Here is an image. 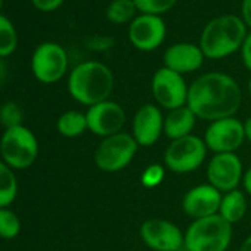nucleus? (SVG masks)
Segmentation results:
<instances>
[{
  "label": "nucleus",
  "mask_w": 251,
  "mask_h": 251,
  "mask_svg": "<svg viewBox=\"0 0 251 251\" xmlns=\"http://www.w3.org/2000/svg\"><path fill=\"white\" fill-rule=\"evenodd\" d=\"M2 8H3V0H0V11H2Z\"/></svg>",
  "instance_id": "nucleus-35"
},
{
  "label": "nucleus",
  "mask_w": 251,
  "mask_h": 251,
  "mask_svg": "<svg viewBox=\"0 0 251 251\" xmlns=\"http://www.w3.org/2000/svg\"><path fill=\"white\" fill-rule=\"evenodd\" d=\"M68 70L67 50L53 42H45L36 48L31 56V71L43 84L58 83Z\"/></svg>",
  "instance_id": "nucleus-8"
},
{
  "label": "nucleus",
  "mask_w": 251,
  "mask_h": 251,
  "mask_svg": "<svg viewBox=\"0 0 251 251\" xmlns=\"http://www.w3.org/2000/svg\"><path fill=\"white\" fill-rule=\"evenodd\" d=\"M207 152L204 139L197 135H189L170 142L164 152V166L177 175L192 173L202 166Z\"/></svg>",
  "instance_id": "nucleus-7"
},
{
  "label": "nucleus",
  "mask_w": 251,
  "mask_h": 251,
  "mask_svg": "<svg viewBox=\"0 0 251 251\" xmlns=\"http://www.w3.org/2000/svg\"><path fill=\"white\" fill-rule=\"evenodd\" d=\"M86 118L89 132L105 139L123 130L127 115H126L124 108L118 102L108 99L89 106L86 111Z\"/></svg>",
  "instance_id": "nucleus-13"
},
{
  "label": "nucleus",
  "mask_w": 251,
  "mask_h": 251,
  "mask_svg": "<svg viewBox=\"0 0 251 251\" xmlns=\"http://www.w3.org/2000/svg\"><path fill=\"white\" fill-rule=\"evenodd\" d=\"M248 210V202L247 197L242 191L235 189L230 192L223 194L220 208H219V216L223 217L227 223L235 225L244 219Z\"/></svg>",
  "instance_id": "nucleus-19"
},
{
  "label": "nucleus",
  "mask_w": 251,
  "mask_h": 251,
  "mask_svg": "<svg viewBox=\"0 0 251 251\" xmlns=\"http://www.w3.org/2000/svg\"><path fill=\"white\" fill-rule=\"evenodd\" d=\"M138 150L139 145L133 139L132 133L120 132L102 139L95 151L93 160L99 170L105 173H117L133 161Z\"/></svg>",
  "instance_id": "nucleus-6"
},
{
  "label": "nucleus",
  "mask_w": 251,
  "mask_h": 251,
  "mask_svg": "<svg viewBox=\"0 0 251 251\" xmlns=\"http://www.w3.org/2000/svg\"><path fill=\"white\" fill-rule=\"evenodd\" d=\"M138 8L133 0H112L106 8V20L112 24H130L136 18Z\"/></svg>",
  "instance_id": "nucleus-22"
},
{
  "label": "nucleus",
  "mask_w": 251,
  "mask_h": 251,
  "mask_svg": "<svg viewBox=\"0 0 251 251\" xmlns=\"http://www.w3.org/2000/svg\"><path fill=\"white\" fill-rule=\"evenodd\" d=\"M151 92L160 108L172 111L186 106L189 86L186 84L182 74L161 67L152 75Z\"/></svg>",
  "instance_id": "nucleus-9"
},
{
  "label": "nucleus",
  "mask_w": 251,
  "mask_h": 251,
  "mask_svg": "<svg viewBox=\"0 0 251 251\" xmlns=\"http://www.w3.org/2000/svg\"><path fill=\"white\" fill-rule=\"evenodd\" d=\"M23 109L17 102H6L0 108V124L5 130L23 124Z\"/></svg>",
  "instance_id": "nucleus-26"
},
{
  "label": "nucleus",
  "mask_w": 251,
  "mask_h": 251,
  "mask_svg": "<svg viewBox=\"0 0 251 251\" xmlns=\"http://www.w3.org/2000/svg\"><path fill=\"white\" fill-rule=\"evenodd\" d=\"M204 59L205 56L200 45L186 43V42L169 46L163 55L164 67L182 75L198 71L202 67Z\"/></svg>",
  "instance_id": "nucleus-17"
},
{
  "label": "nucleus",
  "mask_w": 251,
  "mask_h": 251,
  "mask_svg": "<svg viewBox=\"0 0 251 251\" xmlns=\"http://www.w3.org/2000/svg\"><path fill=\"white\" fill-rule=\"evenodd\" d=\"M248 92H250V96H251V78L248 80Z\"/></svg>",
  "instance_id": "nucleus-34"
},
{
  "label": "nucleus",
  "mask_w": 251,
  "mask_h": 251,
  "mask_svg": "<svg viewBox=\"0 0 251 251\" xmlns=\"http://www.w3.org/2000/svg\"><path fill=\"white\" fill-rule=\"evenodd\" d=\"M238 251H251V235L244 239V242L241 244Z\"/></svg>",
  "instance_id": "nucleus-33"
},
{
  "label": "nucleus",
  "mask_w": 251,
  "mask_h": 251,
  "mask_svg": "<svg viewBox=\"0 0 251 251\" xmlns=\"http://www.w3.org/2000/svg\"><path fill=\"white\" fill-rule=\"evenodd\" d=\"M56 129L59 135L64 138H78L84 132H87V118L86 112L80 111H67L64 112L58 121H56Z\"/></svg>",
  "instance_id": "nucleus-20"
},
{
  "label": "nucleus",
  "mask_w": 251,
  "mask_h": 251,
  "mask_svg": "<svg viewBox=\"0 0 251 251\" xmlns=\"http://www.w3.org/2000/svg\"><path fill=\"white\" fill-rule=\"evenodd\" d=\"M133 2L138 8V12L161 17L175 8L177 0H133Z\"/></svg>",
  "instance_id": "nucleus-25"
},
{
  "label": "nucleus",
  "mask_w": 251,
  "mask_h": 251,
  "mask_svg": "<svg viewBox=\"0 0 251 251\" xmlns=\"http://www.w3.org/2000/svg\"><path fill=\"white\" fill-rule=\"evenodd\" d=\"M18 46V34L11 20L0 14V58L12 55Z\"/></svg>",
  "instance_id": "nucleus-23"
},
{
  "label": "nucleus",
  "mask_w": 251,
  "mask_h": 251,
  "mask_svg": "<svg viewBox=\"0 0 251 251\" xmlns=\"http://www.w3.org/2000/svg\"><path fill=\"white\" fill-rule=\"evenodd\" d=\"M0 77H2V74H0Z\"/></svg>",
  "instance_id": "nucleus-36"
},
{
  "label": "nucleus",
  "mask_w": 251,
  "mask_h": 251,
  "mask_svg": "<svg viewBox=\"0 0 251 251\" xmlns=\"http://www.w3.org/2000/svg\"><path fill=\"white\" fill-rule=\"evenodd\" d=\"M242 102V92L233 77L220 71L205 73L189 84L188 106L198 120L216 121L235 117Z\"/></svg>",
  "instance_id": "nucleus-1"
},
{
  "label": "nucleus",
  "mask_w": 251,
  "mask_h": 251,
  "mask_svg": "<svg viewBox=\"0 0 251 251\" xmlns=\"http://www.w3.org/2000/svg\"><path fill=\"white\" fill-rule=\"evenodd\" d=\"M241 18L247 28L251 30V0H242L241 3Z\"/></svg>",
  "instance_id": "nucleus-30"
},
{
  "label": "nucleus",
  "mask_w": 251,
  "mask_h": 251,
  "mask_svg": "<svg viewBox=\"0 0 251 251\" xmlns=\"http://www.w3.org/2000/svg\"><path fill=\"white\" fill-rule=\"evenodd\" d=\"M223 194L210 183H201L188 189L182 198V210L192 220L219 214Z\"/></svg>",
  "instance_id": "nucleus-16"
},
{
  "label": "nucleus",
  "mask_w": 251,
  "mask_h": 251,
  "mask_svg": "<svg viewBox=\"0 0 251 251\" xmlns=\"http://www.w3.org/2000/svg\"><path fill=\"white\" fill-rule=\"evenodd\" d=\"M197 120V115L188 105L172 109L167 112V115H164V135L170 141L189 136L195 129Z\"/></svg>",
  "instance_id": "nucleus-18"
},
{
  "label": "nucleus",
  "mask_w": 251,
  "mask_h": 251,
  "mask_svg": "<svg viewBox=\"0 0 251 251\" xmlns=\"http://www.w3.org/2000/svg\"><path fill=\"white\" fill-rule=\"evenodd\" d=\"M166 172L167 169L164 164H150L141 175V183L148 189L157 188L163 183Z\"/></svg>",
  "instance_id": "nucleus-27"
},
{
  "label": "nucleus",
  "mask_w": 251,
  "mask_h": 251,
  "mask_svg": "<svg viewBox=\"0 0 251 251\" xmlns=\"http://www.w3.org/2000/svg\"><path fill=\"white\" fill-rule=\"evenodd\" d=\"M204 142L213 154L235 152L242 147L245 139L244 123L236 117H227L211 121L204 133Z\"/></svg>",
  "instance_id": "nucleus-10"
},
{
  "label": "nucleus",
  "mask_w": 251,
  "mask_h": 251,
  "mask_svg": "<svg viewBox=\"0 0 251 251\" xmlns=\"http://www.w3.org/2000/svg\"><path fill=\"white\" fill-rule=\"evenodd\" d=\"M139 236L152 251H182L185 250V232L166 219H148L141 225Z\"/></svg>",
  "instance_id": "nucleus-11"
},
{
  "label": "nucleus",
  "mask_w": 251,
  "mask_h": 251,
  "mask_svg": "<svg viewBox=\"0 0 251 251\" xmlns=\"http://www.w3.org/2000/svg\"><path fill=\"white\" fill-rule=\"evenodd\" d=\"M18 195V180L11 169L3 160H0V208L9 207Z\"/></svg>",
  "instance_id": "nucleus-21"
},
{
  "label": "nucleus",
  "mask_w": 251,
  "mask_h": 251,
  "mask_svg": "<svg viewBox=\"0 0 251 251\" xmlns=\"http://www.w3.org/2000/svg\"><path fill=\"white\" fill-rule=\"evenodd\" d=\"M164 133V115L158 105L145 103L138 108L132 121V136L139 147L150 148Z\"/></svg>",
  "instance_id": "nucleus-15"
},
{
  "label": "nucleus",
  "mask_w": 251,
  "mask_h": 251,
  "mask_svg": "<svg viewBox=\"0 0 251 251\" xmlns=\"http://www.w3.org/2000/svg\"><path fill=\"white\" fill-rule=\"evenodd\" d=\"M129 42L141 52H152L158 49L167 36V25L161 17L157 15H138L129 24Z\"/></svg>",
  "instance_id": "nucleus-14"
},
{
  "label": "nucleus",
  "mask_w": 251,
  "mask_h": 251,
  "mask_svg": "<svg viewBox=\"0 0 251 251\" xmlns=\"http://www.w3.org/2000/svg\"><path fill=\"white\" fill-rule=\"evenodd\" d=\"M244 166L235 152L214 154L208 161L205 175L207 183L219 189L222 194L238 189L244 179Z\"/></svg>",
  "instance_id": "nucleus-12"
},
{
  "label": "nucleus",
  "mask_w": 251,
  "mask_h": 251,
  "mask_svg": "<svg viewBox=\"0 0 251 251\" xmlns=\"http://www.w3.org/2000/svg\"><path fill=\"white\" fill-rule=\"evenodd\" d=\"M241 58H242V64L244 67L251 73V31H248L242 46H241Z\"/></svg>",
  "instance_id": "nucleus-29"
},
{
  "label": "nucleus",
  "mask_w": 251,
  "mask_h": 251,
  "mask_svg": "<svg viewBox=\"0 0 251 251\" xmlns=\"http://www.w3.org/2000/svg\"><path fill=\"white\" fill-rule=\"evenodd\" d=\"M64 2H65V0H31L33 6L37 11L45 12V14L58 11L64 5Z\"/></svg>",
  "instance_id": "nucleus-28"
},
{
  "label": "nucleus",
  "mask_w": 251,
  "mask_h": 251,
  "mask_svg": "<svg viewBox=\"0 0 251 251\" xmlns=\"http://www.w3.org/2000/svg\"><path fill=\"white\" fill-rule=\"evenodd\" d=\"M232 235V225L219 214L194 220L185 230V251H226Z\"/></svg>",
  "instance_id": "nucleus-4"
},
{
  "label": "nucleus",
  "mask_w": 251,
  "mask_h": 251,
  "mask_svg": "<svg viewBox=\"0 0 251 251\" xmlns=\"http://www.w3.org/2000/svg\"><path fill=\"white\" fill-rule=\"evenodd\" d=\"M244 130H245V139L251 144V115L244 121Z\"/></svg>",
  "instance_id": "nucleus-32"
},
{
  "label": "nucleus",
  "mask_w": 251,
  "mask_h": 251,
  "mask_svg": "<svg viewBox=\"0 0 251 251\" xmlns=\"http://www.w3.org/2000/svg\"><path fill=\"white\" fill-rule=\"evenodd\" d=\"M21 232V220L9 207L0 208V238L14 239Z\"/></svg>",
  "instance_id": "nucleus-24"
},
{
  "label": "nucleus",
  "mask_w": 251,
  "mask_h": 251,
  "mask_svg": "<svg viewBox=\"0 0 251 251\" xmlns=\"http://www.w3.org/2000/svg\"><path fill=\"white\" fill-rule=\"evenodd\" d=\"M248 28L241 17L225 14L210 20L201 31L200 48L208 59H223L241 50Z\"/></svg>",
  "instance_id": "nucleus-3"
},
{
  "label": "nucleus",
  "mask_w": 251,
  "mask_h": 251,
  "mask_svg": "<svg viewBox=\"0 0 251 251\" xmlns=\"http://www.w3.org/2000/svg\"><path fill=\"white\" fill-rule=\"evenodd\" d=\"M71 98L89 106L108 100L114 90V74L99 61H84L73 68L67 83Z\"/></svg>",
  "instance_id": "nucleus-2"
},
{
  "label": "nucleus",
  "mask_w": 251,
  "mask_h": 251,
  "mask_svg": "<svg viewBox=\"0 0 251 251\" xmlns=\"http://www.w3.org/2000/svg\"><path fill=\"white\" fill-rule=\"evenodd\" d=\"M0 155L14 170H25L31 167L39 155L36 135L24 124L6 129L0 139Z\"/></svg>",
  "instance_id": "nucleus-5"
},
{
  "label": "nucleus",
  "mask_w": 251,
  "mask_h": 251,
  "mask_svg": "<svg viewBox=\"0 0 251 251\" xmlns=\"http://www.w3.org/2000/svg\"><path fill=\"white\" fill-rule=\"evenodd\" d=\"M242 186L244 191L251 197V167L244 173V179H242Z\"/></svg>",
  "instance_id": "nucleus-31"
}]
</instances>
